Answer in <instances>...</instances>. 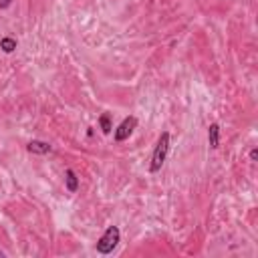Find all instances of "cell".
<instances>
[{
	"label": "cell",
	"mask_w": 258,
	"mask_h": 258,
	"mask_svg": "<svg viewBox=\"0 0 258 258\" xmlns=\"http://www.w3.org/2000/svg\"><path fill=\"white\" fill-rule=\"evenodd\" d=\"M208 141L212 149H218L220 147V125L218 123H212L208 127Z\"/></svg>",
	"instance_id": "5b68a950"
},
{
	"label": "cell",
	"mask_w": 258,
	"mask_h": 258,
	"mask_svg": "<svg viewBox=\"0 0 258 258\" xmlns=\"http://www.w3.org/2000/svg\"><path fill=\"white\" fill-rule=\"evenodd\" d=\"M168 152H170V133L164 131L159 135V139L155 143V149H154V155H152V164H149V172L155 173L161 170V166L166 164V157H168Z\"/></svg>",
	"instance_id": "6da1fadb"
},
{
	"label": "cell",
	"mask_w": 258,
	"mask_h": 258,
	"mask_svg": "<svg viewBox=\"0 0 258 258\" xmlns=\"http://www.w3.org/2000/svg\"><path fill=\"white\" fill-rule=\"evenodd\" d=\"M135 127H138V117H133V115L125 117L123 121H121V125L115 129V141H117V143H121V141L129 139V135L133 133V129H135Z\"/></svg>",
	"instance_id": "3957f363"
},
{
	"label": "cell",
	"mask_w": 258,
	"mask_h": 258,
	"mask_svg": "<svg viewBox=\"0 0 258 258\" xmlns=\"http://www.w3.org/2000/svg\"><path fill=\"white\" fill-rule=\"evenodd\" d=\"M10 4H12V0H0V8H2V10L8 8Z\"/></svg>",
	"instance_id": "9c48e42d"
},
{
	"label": "cell",
	"mask_w": 258,
	"mask_h": 258,
	"mask_svg": "<svg viewBox=\"0 0 258 258\" xmlns=\"http://www.w3.org/2000/svg\"><path fill=\"white\" fill-rule=\"evenodd\" d=\"M2 256H4V252H2V250H0V258H2Z\"/></svg>",
	"instance_id": "8fae6325"
},
{
	"label": "cell",
	"mask_w": 258,
	"mask_h": 258,
	"mask_svg": "<svg viewBox=\"0 0 258 258\" xmlns=\"http://www.w3.org/2000/svg\"><path fill=\"white\" fill-rule=\"evenodd\" d=\"M26 149H29L31 154H36V155H47L52 152V147L47 141H38V139H33L29 145H26Z\"/></svg>",
	"instance_id": "277c9868"
},
{
	"label": "cell",
	"mask_w": 258,
	"mask_h": 258,
	"mask_svg": "<svg viewBox=\"0 0 258 258\" xmlns=\"http://www.w3.org/2000/svg\"><path fill=\"white\" fill-rule=\"evenodd\" d=\"M65 184H67V189H69L71 194H75L77 189H79V178H77V173L73 170L65 172Z\"/></svg>",
	"instance_id": "8992f818"
},
{
	"label": "cell",
	"mask_w": 258,
	"mask_h": 258,
	"mask_svg": "<svg viewBox=\"0 0 258 258\" xmlns=\"http://www.w3.org/2000/svg\"><path fill=\"white\" fill-rule=\"evenodd\" d=\"M250 159H252V161L258 159V149H252V152H250Z\"/></svg>",
	"instance_id": "30bf717a"
},
{
	"label": "cell",
	"mask_w": 258,
	"mask_h": 258,
	"mask_svg": "<svg viewBox=\"0 0 258 258\" xmlns=\"http://www.w3.org/2000/svg\"><path fill=\"white\" fill-rule=\"evenodd\" d=\"M119 240H121L119 228L117 226H109V228L105 230V234L99 238V242H97V252L99 254H111L117 248Z\"/></svg>",
	"instance_id": "7a4b0ae2"
},
{
	"label": "cell",
	"mask_w": 258,
	"mask_h": 258,
	"mask_svg": "<svg viewBox=\"0 0 258 258\" xmlns=\"http://www.w3.org/2000/svg\"><path fill=\"white\" fill-rule=\"evenodd\" d=\"M99 125H101V131L103 133H111V119H109V115H107V113H103L101 117H99Z\"/></svg>",
	"instance_id": "ba28073f"
},
{
	"label": "cell",
	"mask_w": 258,
	"mask_h": 258,
	"mask_svg": "<svg viewBox=\"0 0 258 258\" xmlns=\"http://www.w3.org/2000/svg\"><path fill=\"white\" fill-rule=\"evenodd\" d=\"M0 49H2L4 52H12V51L17 49V40H15V38H10V36L0 38Z\"/></svg>",
	"instance_id": "52a82bcc"
}]
</instances>
